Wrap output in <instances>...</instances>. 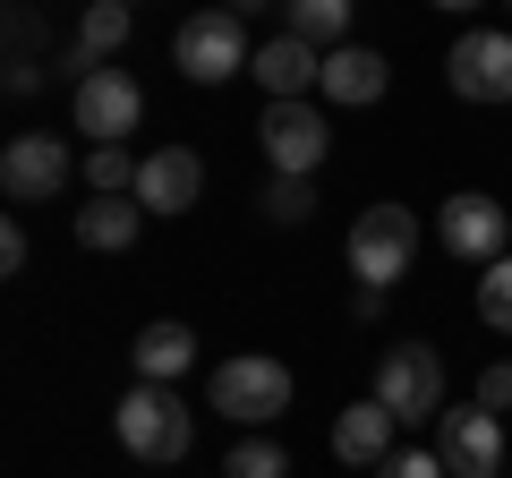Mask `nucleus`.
Returning <instances> with one entry per match:
<instances>
[{"mask_svg":"<svg viewBox=\"0 0 512 478\" xmlns=\"http://www.w3.org/2000/svg\"><path fill=\"white\" fill-rule=\"evenodd\" d=\"M120 453L128 461H146V470H171V461H188V444H197V410H188L180 385H137L120 393Z\"/></svg>","mask_w":512,"mask_h":478,"instance_id":"1","label":"nucleus"},{"mask_svg":"<svg viewBox=\"0 0 512 478\" xmlns=\"http://www.w3.org/2000/svg\"><path fill=\"white\" fill-rule=\"evenodd\" d=\"M350 274H359V291H393V282L410 274V257H419V214L410 205H367L359 222H350Z\"/></svg>","mask_w":512,"mask_h":478,"instance_id":"2","label":"nucleus"},{"mask_svg":"<svg viewBox=\"0 0 512 478\" xmlns=\"http://www.w3.org/2000/svg\"><path fill=\"white\" fill-rule=\"evenodd\" d=\"M205 410H222V419H239V427H274L282 410H291V368H282V359H265V350L222 359L214 385H205Z\"/></svg>","mask_w":512,"mask_h":478,"instance_id":"3","label":"nucleus"},{"mask_svg":"<svg viewBox=\"0 0 512 478\" xmlns=\"http://www.w3.org/2000/svg\"><path fill=\"white\" fill-rule=\"evenodd\" d=\"M376 402L393 410L402 427L444 419V350H436V342H393V350L376 359Z\"/></svg>","mask_w":512,"mask_h":478,"instance_id":"4","label":"nucleus"},{"mask_svg":"<svg viewBox=\"0 0 512 478\" xmlns=\"http://www.w3.org/2000/svg\"><path fill=\"white\" fill-rule=\"evenodd\" d=\"M171 60H180L188 86H222V77L248 69V18H231V9H197V18L171 35Z\"/></svg>","mask_w":512,"mask_h":478,"instance_id":"5","label":"nucleus"},{"mask_svg":"<svg viewBox=\"0 0 512 478\" xmlns=\"http://www.w3.org/2000/svg\"><path fill=\"white\" fill-rule=\"evenodd\" d=\"M69 120H77V137H86V146H128V137H137V120H146V86H137L128 69H94V77H77Z\"/></svg>","mask_w":512,"mask_h":478,"instance_id":"6","label":"nucleus"},{"mask_svg":"<svg viewBox=\"0 0 512 478\" xmlns=\"http://www.w3.org/2000/svg\"><path fill=\"white\" fill-rule=\"evenodd\" d=\"M256 146H265V163H274V180H316L333 129H325V111H316V103H265Z\"/></svg>","mask_w":512,"mask_h":478,"instance_id":"7","label":"nucleus"},{"mask_svg":"<svg viewBox=\"0 0 512 478\" xmlns=\"http://www.w3.org/2000/svg\"><path fill=\"white\" fill-rule=\"evenodd\" d=\"M77 154L60 146L52 129H26V137H9V146H0V188H9V197L18 205H43V197H60V188L77 180Z\"/></svg>","mask_w":512,"mask_h":478,"instance_id":"8","label":"nucleus"},{"mask_svg":"<svg viewBox=\"0 0 512 478\" xmlns=\"http://www.w3.org/2000/svg\"><path fill=\"white\" fill-rule=\"evenodd\" d=\"M436 239L453 248L461 265H478V274H487V265L512 248V214H504L495 197H478V188H461V197H444V214H436Z\"/></svg>","mask_w":512,"mask_h":478,"instance_id":"9","label":"nucleus"},{"mask_svg":"<svg viewBox=\"0 0 512 478\" xmlns=\"http://www.w3.org/2000/svg\"><path fill=\"white\" fill-rule=\"evenodd\" d=\"M444 77H453L461 103H512V35L504 26H470L453 43V60H444Z\"/></svg>","mask_w":512,"mask_h":478,"instance_id":"10","label":"nucleus"},{"mask_svg":"<svg viewBox=\"0 0 512 478\" xmlns=\"http://www.w3.org/2000/svg\"><path fill=\"white\" fill-rule=\"evenodd\" d=\"M436 453H444V470L453 478H495L504 470V427H495V410H444L436 419Z\"/></svg>","mask_w":512,"mask_h":478,"instance_id":"11","label":"nucleus"},{"mask_svg":"<svg viewBox=\"0 0 512 478\" xmlns=\"http://www.w3.org/2000/svg\"><path fill=\"white\" fill-rule=\"evenodd\" d=\"M197 197H205V163L188 146H154L146 163H137V205H146V214H188Z\"/></svg>","mask_w":512,"mask_h":478,"instance_id":"12","label":"nucleus"},{"mask_svg":"<svg viewBox=\"0 0 512 478\" xmlns=\"http://www.w3.org/2000/svg\"><path fill=\"white\" fill-rule=\"evenodd\" d=\"M256 86L274 94V103H308V86H325V52L299 35H274V43H256Z\"/></svg>","mask_w":512,"mask_h":478,"instance_id":"13","label":"nucleus"},{"mask_svg":"<svg viewBox=\"0 0 512 478\" xmlns=\"http://www.w3.org/2000/svg\"><path fill=\"white\" fill-rule=\"evenodd\" d=\"M393 410L376 402V393H367V402H350L342 419H333V461H350V470H384V461H393Z\"/></svg>","mask_w":512,"mask_h":478,"instance_id":"14","label":"nucleus"},{"mask_svg":"<svg viewBox=\"0 0 512 478\" xmlns=\"http://www.w3.org/2000/svg\"><path fill=\"white\" fill-rule=\"evenodd\" d=\"M128 26H137V9H128V0H86V18H77V43L60 52V69H69V77H94V69H103V60L128 43Z\"/></svg>","mask_w":512,"mask_h":478,"instance_id":"15","label":"nucleus"},{"mask_svg":"<svg viewBox=\"0 0 512 478\" xmlns=\"http://www.w3.org/2000/svg\"><path fill=\"white\" fill-rule=\"evenodd\" d=\"M384 86H393V69H384V52H367V43H342V52H325V103H350V111H367V103H384Z\"/></svg>","mask_w":512,"mask_h":478,"instance_id":"16","label":"nucleus"},{"mask_svg":"<svg viewBox=\"0 0 512 478\" xmlns=\"http://www.w3.org/2000/svg\"><path fill=\"white\" fill-rule=\"evenodd\" d=\"M128 359H137V376H146V385H180V376L197 368V333L171 325V316H154V325L128 342Z\"/></svg>","mask_w":512,"mask_h":478,"instance_id":"17","label":"nucleus"},{"mask_svg":"<svg viewBox=\"0 0 512 478\" xmlns=\"http://www.w3.org/2000/svg\"><path fill=\"white\" fill-rule=\"evenodd\" d=\"M137 231H146V205H137V197H94V205H77V239H86L94 257L137 248Z\"/></svg>","mask_w":512,"mask_h":478,"instance_id":"18","label":"nucleus"},{"mask_svg":"<svg viewBox=\"0 0 512 478\" xmlns=\"http://www.w3.org/2000/svg\"><path fill=\"white\" fill-rule=\"evenodd\" d=\"M282 35L316 43V52H342L350 43V0H282Z\"/></svg>","mask_w":512,"mask_h":478,"instance_id":"19","label":"nucleus"},{"mask_svg":"<svg viewBox=\"0 0 512 478\" xmlns=\"http://www.w3.org/2000/svg\"><path fill=\"white\" fill-rule=\"evenodd\" d=\"M137 163L146 154H128V146H86V188L94 197H137Z\"/></svg>","mask_w":512,"mask_h":478,"instance_id":"20","label":"nucleus"},{"mask_svg":"<svg viewBox=\"0 0 512 478\" xmlns=\"http://www.w3.org/2000/svg\"><path fill=\"white\" fill-rule=\"evenodd\" d=\"M222 478H291V453L274 436H239L231 461H222Z\"/></svg>","mask_w":512,"mask_h":478,"instance_id":"21","label":"nucleus"},{"mask_svg":"<svg viewBox=\"0 0 512 478\" xmlns=\"http://www.w3.org/2000/svg\"><path fill=\"white\" fill-rule=\"evenodd\" d=\"M256 205H265V222H282V231H291V222H308V214H316V180H274Z\"/></svg>","mask_w":512,"mask_h":478,"instance_id":"22","label":"nucleus"},{"mask_svg":"<svg viewBox=\"0 0 512 478\" xmlns=\"http://www.w3.org/2000/svg\"><path fill=\"white\" fill-rule=\"evenodd\" d=\"M478 316H487L495 333H512V257H495L487 274H478Z\"/></svg>","mask_w":512,"mask_h":478,"instance_id":"23","label":"nucleus"},{"mask_svg":"<svg viewBox=\"0 0 512 478\" xmlns=\"http://www.w3.org/2000/svg\"><path fill=\"white\" fill-rule=\"evenodd\" d=\"M376 478H453V470H444V453L427 444V453H393V461H384Z\"/></svg>","mask_w":512,"mask_h":478,"instance_id":"24","label":"nucleus"},{"mask_svg":"<svg viewBox=\"0 0 512 478\" xmlns=\"http://www.w3.org/2000/svg\"><path fill=\"white\" fill-rule=\"evenodd\" d=\"M478 410H512V368H504V359L478 376Z\"/></svg>","mask_w":512,"mask_h":478,"instance_id":"25","label":"nucleus"},{"mask_svg":"<svg viewBox=\"0 0 512 478\" xmlns=\"http://www.w3.org/2000/svg\"><path fill=\"white\" fill-rule=\"evenodd\" d=\"M0 274H26V231H18V222L0 231Z\"/></svg>","mask_w":512,"mask_h":478,"instance_id":"26","label":"nucleus"},{"mask_svg":"<svg viewBox=\"0 0 512 478\" xmlns=\"http://www.w3.org/2000/svg\"><path fill=\"white\" fill-rule=\"evenodd\" d=\"M35 86H43V69H35V60L18 52V60H9V94H35Z\"/></svg>","mask_w":512,"mask_h":478,"instance_id":"27","label":"nucleus"},{"mask_svg":"<svg viewBox=\"0 0 512 478\" xmlns=\"http://www.w3.org/2000/svg\"><path fill=\"white\" fill-rule=\"evenodd\" d=\"M222 9H231V18H256V9H282V0H222Z\"/></svg>","mask_w":512,"mask_h":478,"instance_id":"28","label":"nucleus"},{"mask_svg":"<svg viewBox=\"0 0 512 478\" xmlns=\"http://www.w3.org/2000/svg\"><path fill=\"white\" fill-rule=\"evenodd\" d=\"M436 9H478V0H436Z\"/></svg>","mask_w":512,"mask_h":478,"instance_id":"29","label":"nucleus"},{"mask_svg":"<svg viewBox=\"0 0 512 478\" xmlns=\"http://www.w3.org/2000/svg\"><path fill=\"white\" fill-rule=\"evenodd\" d=\"M504 9H512V0H504Z\"/></svg>","mask_w":512,"mask_h":478,"instance_id":"30","label":"nucleus"}]
</instances>
